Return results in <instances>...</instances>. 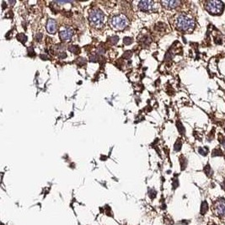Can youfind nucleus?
Listing matches in <instances>:
<instances>
[{
	"instance_id": "f257e3e1",
	"label": "nucleus",
	"mask_w": 225,
	"mask_h": 225,
	"mask_svg": "<svg viewBox=\"0 0 225 225\" xmlns=\"http://www.w3.org/2000/svg\"><path fill=\"white\" fill-rule=\"evenodd\" d=\"M195 25V22L193 19L189 18L187 15L180 14L178 16L176 19V27L180 30H188L190 28H193Z\"/></svg>"
},
{
	"instance_id": "f03ea898",
	"label": "nucleus",
	"mask_w": 225,
	"mask_h": 225,
	"mask_svg": "<svg viewBox=\"0 0 225 225\" xmlns=\"http://www.w3.org/2000/svg\"><path fill=\"white\" fill-rule=\"evenodd\" d=\"M206 9L212 14H220L224 9V4L221 1H208L206 3Z\"/></svg>"
},
{
	"instance_id": "7ed1b4c3",
	"label": "nucleus",
	"mask_w": 225,
	"mask_h": 225,
	"mask_svg": "<svg viewBox=\"0 0 225 225\" xmlns=\"http://www.w3.org/2000/svg\"><path fill=\"white\" fill-rule=\"evenodd\" d=\"M89 21L95 26H101L104 20V14L100 9H95L89 13Z\"/></svg>"
},
{
	"instance_id": "20e7f679",
	"label": "nucleus",
	"mask_w": 225,
	"mask_h": 225,
	"mask_svg": "<svg viewBox=\"0 0 225 225\" xmlns=\"http://www.w3.org/2000/svg\"><path fill=\"white\" fill-rule=\"evenodd\" d=\"M213 213L220 219H225V198H219L213 204Z\"/></svg>"
},
{
	"instance_id": "39448f33",
	"label": "nucleus",
	"mask_w": 225,
	"mask_h": 225,
	"mask_svg": "<svg viewBox=\"0 0 225 225\" xmlns=\"http://www.w3.org/2000/svg\"><path fill=\"white\" fill-rule=\"evenodd\" d=\"M128 24V20L123 14H117L112 18V24L116 29H124Z\"/></svg>"
},
{
	"instance_id": "423d86ee",
	"label": "nucleus",
	"mask_w": 225,
	"mask_h": 225,
	"mask_svg": "<svg viewBox=\"0 0 225 225\" xmlns=\"http://www.w3.org/2000/svg\"><path fill=\"white\" fill-rule=\"evenodd\" d=\"M73 36V30L70 28H67L65 30L60 31L59 33L60 39L63 41H68L71 39Z\"/></svg>"
},
{
	"instance_id": "0eeeda50",
	"label": "nucleus",
	"mask_w": 225,
	"mask_h": 225,
	"mask_svg": "<svg viewBox=\"0 0 225 225\" xmlns=\"http://www.w3.org/2000/svg\"><path fill=\"white\" fill-rule=\"evenodd\" d=\"M47 30L51 34H53V33H55L57 31V30H58V24H57V21L55 19H48L47 23Z\"/></svg>"
},
{
	"instance_id": "6e6552de",
	"label": "nucleus",
	"mask_w": 225,
	"mask_h": 225,
	"mask_svg": "<svg viewBox=\"0 0 225 225\" xmlns=\"http://www.w3.org/2000/svg\"><path fill=\"white\" fill-rule=\"evenodd\" d=\"M154 2L153 1H141L139 2L138 7L142 11H148L153 8Z\"/></svg>"
},
{
	"instance_id": "1a4fd4ad",
	"label": "nucleus",
	"mask_w": 225,
	"mask_h": 225,
	"mask_svg": "<svg viewBox=\"0 0 225 225\" xmlns=\"http://www.w3.org/2000/svg\"><path fill=\"white\" fill-rule=\"evenodd\" d=\"M180 1H175V0H171V1H163L162 4L165 5L166 8H170V9H174L176 8L180 5Z\"/></svg>"
},
{
	"instance_id": "9d476101",
	"label": "nucleus",
	"mask_w": 225,
	"mask_h": 225,
	"mask_svg": "<svg viewBox=\"0 0 225 225\" xmlns=\"http://www.w3.org/2000/svg\"><path fill=\"white\" fill-rule=\"evenodd\" d=\"M208 211V204L206 201H202L201 206V214L204 215Z\"/></svg>"
},
{
	"instance_id": "9b49d317",
	"label": "nucleus",
	"mask_w": 225,
	"mask_h": 225,
	"mask_svg": "<svg viewBox=\"0 0 225 225\" xmlns=\"http://www.w3.org/2000/svg\"><path fill=\"white\" fill-rule=\"evenodd\" d=\"M204 172H205V174L207 175L208 177H211L212 175H213V170L211 169V166L209 165H207L205 166L204 167Z\"/></svg>"
},
{
	"instance_id": "f8f14e48",
	"label": "nucleus",
	"mask_w": 225,
	"mask_h": 225,
	"mask_svg": "<svg viewBox=\"0 0 225 225\" xmlns=\"http://www.w3.org/2000/svg\"><path fill=\"white\" fill-rule=\"evenodd\" d=\"M150 42H151V39H150V37L148 36H144L142 38V43L143 46L147 47V46H148L150 44Z\"/></svg>"
},
{
	"instance_id": "ddd939ff",
	"label": "nucleus",
	"mask_w": 225,
	"mask_h": 225,
	"mask_svg": "<svg viewBox=\"0 0 225 225\" xmlns=\"http://www.w3.org/2000/svg\"><path fill=\"white\" fill-rule=\"evenodd\" d=\"M17 39H18L19 42H21L22 43H24V42L27 41L28 37L24 35V33H19L17 35Z\"/></svg>"
},
{
	"instance_id": "4468645a",
	"label": "nucleus",
	"mask_w": 225,
	"mask_h": 225,
	"mask_svg": "<svg viewBox=\"0 0 225 225\" xmlns=\"http://www.w3.org/2000/svg\"><path fill=\"white\" fill-rule=\"evenodd\" d=\"M176 126H177L178 131L180 132V134H185V128H184V126L180 121H178L177 122H176Z\"/></svg>"
},
{
	"instance_id": "2eb2a0df",
	"label": "nucleus",
	"mask_w": 225,
	"mask_h": 225,
	"mask_svg": "<svg viewBox=\"0 0 225 225\" xmlns=\"http://www.w3.org/2000/svg\"><path fill=\"white\" fill-rule=\"evenodd\" d=\"M68 50L72 52L74 54H78L79 52V51H80V49L79 47H78V46H74V45H73V46H70L69 47H68Z\"/></svg>"
},
{
	"instance_id": "dca6fc26",
	"label": "nucleus",
	"mask_w": 225,
	"mask_h": 225,
	"mask_svg": "<svg viewBox=\"0 0 225 225\" xmlns=\"http://www.w3.org/2000/svg\"><path fill=\"white\" fill-rule=\"evenodd\" d=\"M180 165H181V170H185V167H186V165H187V160H186V159H185V158H184L183 156H181V157H180Z\"/></svg>"
},
{
	"instance_id": "f3484780",
	"label": "nucleus",
	"mask_w": 225,
	"mask_h": 225,
	"mask_svg": "<svg viewBox=\"0 0 225 225\" xmlns=\"http://www.w3.org/2000/svg\"><path fill=\"white\" fill-rule=\"evenodd\" d=\"M108 40H109V42H111V44H113V45H116V44L118 42L119 37L117 36H111V37H109V38H108Z\"/></svg>"
},
{
	"instance_id": "a211bd4d",
	"label": "nucleus",
	"mask_w": 225,
	"mask_h": 225,
	"mask_svg": "<svg viewBox=\"0 0 225 225\" xmlns=\"http://www.w3.org/2000/svg\"><path fill=\"white\" fill-rule=\"evenodd\" d=\"M182 146V142L180 141V139H177V141L175 143V151H180Z\"/></svg>"
},
{
	"instance_id": "6ab92c4d",
	"label": "nucleus",
	"mask_w": 225,
	"mask_h": 225,
	"mask_svg": "<svg viewBox=\"0 0 225 225\" xmlns=\"http://www.w3.org/2000/svg\"><path fill=\"white\" fill-rule=\"evenodd\" d=\"M213 157H215V156H222L223 155V152L220 148H215L213 151Z\"/></svg>"
},
{
	"instance_id": "aec40b11",
	"label": "nucleus",
	"mask_w": 225,
	"mask_h": 225,
	"mask_svg": "<svg viewBox=\"0 0 225 225\" xmlns=\"http://www.w3.org/2000/svg\"><path fill=\"white\" fill-rule=\"evenodd\" d=\"M133 42V39L132 38V37H124V39H123V42H124L126 45H130L132 44Z\"/></svg>"
},
{
	"instance_id": "412c9836",
	"label": "nucleus",
	"mask_w": 225,
	"mask_h": 225,
	"mask_svg": "<svg viewBox=\"0 0 225 225\" xmlns=\"http://www.w3.org/2000/svg\"><path fill=\"white\" fill-rule=\"evenodd\" d=\"M198 151H199V153H200L201 155H203V156H206L207 154V153H208V149H207V148H199V150H198Z\"/></svg>"
},
{
	"instance_id": "4be33fe9",
	"label": "nucleus",
	"mask_w": 225,
	"mask_h": 225,
	"mask_svg": "<svg viewBox=\"0 0 225 225\" xmlns=\"http://www.w3.org/2000/svg\"><path fill=\"white\" fill-rule=\"evenodd\" d=\"M27 52H28V55L29 56H35V51L32 47H30L27 48Z\"/></svg>"
},
{
	"instance_id": "5701e85b",
	"label": "nucleus",
	"mask_w": 225,
	"mask_h": 225,
	"mask_svg": "<svg viewBox=\"0 0 225 225\" xmlns=\"http://www.w3.org/2000/svg\"><path fill=\"white\" fill-rule=\"evenodd\" d=\"M97 60H98V56L96 55V54H94V55H91L90 57H89V61L90 62H97Z\"/></svg>"
},
{
	"instance_id": "b1692460",
	"label": "nucleus",
	"mask_w": 225,
	"mask_h": 225,
	"mask_svg": "<svg viewBox=\"0 0 225 225\" xmlns=\"http://www.w3.org/2000/svg\"><path fill=\"white\" fill-rule=\"evenodd\" d=\"M77 61H78V63H79V65H81V66L84 65V64L86 63V59H85V58H78Z\"/></svg>"
},
{
	"instance_id": "393cba45",
	"label": "nucleus",
	"mask_w": 225,
	"mask_h": 225,
	"mask_svg": "<svg viewBox=\"0 0 225 225\" xmlns=\"http://www.w3.org/2000/svg\"><path fill=\"white\" fill-rule=\"evenodd\" d=\"M131 56H132V52L131 51H127V52H125L124 54H123V58H127V59H128L129 58H130Z\"/></svg>"
},
{
	"instance_id": "a878e982",
	"label": "nucleus",
	"mask_w": 225,
	"mask_h": 225,
	"mask_svg": "<svg viewBox=\"0 0 225 225\" xmlns=\"http://www.w3.org/2000/svg\"><path fill=\"white\" fill-rule=\"evenodd\" d=\"M105 52H106V50H105V48L102 47H100L97 49V52L99 54H103L105 53Z\"/></svg>"
},
{
	"instance_id": "bb28decb",
	"label": "nucleus",
	"mask_w": 225,
	"mask_h": 225,
	"mask_svg": "<svg viewBox=\"0 0 225 225\" xmlns=\"http://www.w3.org/2000/svg\"><path fill=\"white\" fill-rule=\"evenodd\" d=\"M42 38V33H37L36 35V40L37 42H39V41H41Z\"/></svg>"
},
{
	"instance_id": "cd10ccee",
	"label": "nucleus",
	"mask_w": 225,
	"mask_h": 225,
	"mask_svg": "<svg viewBox=\"0 0 225 225\" xmlns=\"http://www.w3.org/2000/svg\"><path fill=\"white\" fill-rule=\"evenodd\" d=\"M149 195H150V197H151V198H154V196H156V191H155L154 190H151L149 191Z\"/></svg>"
},
{
	"instance_id": "c85d7f7f",
	"label": "nucleus",
	"mask_w": 225,
	"mask_h": 225,
	"mask_svg": "<svg viewBox=\"0 0 225 225\" xmlns=\"http://www.w3.org/2000/svg\"><path fill=\"white\" fill-rule=\"evenodd\" d=\"M40 58H41L42 60H47L49 58V57H48L47 55H45V54H41V55H40Z\"/></svg>"
},
{
	"instance_id": "c756f323",
	"label": "nucleus",
	"mask_w": 225,
	"mask_h": 225,
	"mask_svg": "<svg viewBox=\"0 0 225 225\" xmlns=\"http://www.w3.org/2000/svg\"><path fill=\"white\" fill-rule=\"evenodd\" d=\"M60 55H59V58H65L66 57H67V54L65 53V52H60Z\"/></svg>"
},
{
	"instance_id": "7c9ffc66",
	"label": "nucleus",
	"mask_w": 225,
	"mask_h": 225,
	"mask_svg": "<svg viewBox=\"0 0 225 225\" xmlns=\"http://www.w3.org/2000/svg\"><path fill=\"white\" fill-rule=\"evenodd\" d=\"M177 186H178V180H174L173 187H174V189H175V188H176Z\"/></svg>"
},
{
	"instance_id": "2f4dec72",
	"label": "nucleus",
	"mask_w": 225,
	"mask_h": 225,
	"mask_svg": "<svg viewBox=\"0 0 225 225\" xmlns=\"http://www.w3.org/2000/svg\"><path fill=\"white\" fill-rule=\"evenodd\" d=\"M209 225H217V224H209Z\"/></svg>"
}]
</instances>
